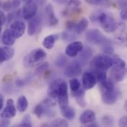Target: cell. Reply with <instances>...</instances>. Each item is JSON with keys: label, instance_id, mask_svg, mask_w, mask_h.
<instances>
[{"label": "cell", "instance_id": "obj_1", "mask_svg": "<svg viewBox=\"0 0 127 127\" xmlns=\"http://www.w3.org/2000/svg\"><path fill=\"white\" fill-rule=\"evenodd\" d=\"M47 56L45 51L41 48L32 50L23 59V64L26 67H32L42 62Z\"/></svg>", "mask_w": 127, "mask_h": 127}, {"label": "cell", "instance_id": "obj_2", "mask_svg": "<svg viewBox=\"0 0 127 127\" xmlns=\"http://www.w3.org/2000/svg\"><path fill=\"white\" fill-rule=\"evenodd\" d=\"M112 58L107 55H97L95 56L91 62V67L93 70H107L112 66Z\"/></svg>", "mask_w": 127, "mask_h": 127}, {"label": "cell", "instance_id": "obj_3", "mask_svg": "<svg viewBox=\"0 0 127 127\" xmlns=\"http://www.w3.org/2000/svg\"><path fill=\"white\" fill-rule=\"evenodd\" d=\"M97 22H99L100 26L103 29V31L106 32L111 33L117 30L118 25L114 19V18L106 13L100 12Z\"/></svg>", "mask_w": 127, "mask_h": 127}, {"label": "cell", "instance_id": "obj_4", "mask_svg": "<svg viewBox=\"0 0 127 127\" xmlns=\"http://www.w3.org/2000/svg\"><path fill=\"white\" fill-rule=\"evenodd\" d=\"M57 100L60 106V108H64L69 106L68 98V87L64 80L60 81L57 89Z\"/></svg>", "mask_w": 127, "mask_h": 127}, {"label": "cell", "instance_id": "obj_5", "mask_svg": "<svg viewBox=\"0 0 127 127\" xmlns=\"http://www.w3.org/2000/svg\"><path fill=\"white\" fill-rule=\"evenodd\" d=\"M37 10L38 6L35 1H31L26 2L22 10V16L25 20H31L34 16H36Z\"/></svg>", "mask_w": 127, "mask_h": 127}, {"label": "cell", "instance_id": "obj_6", "mask_svg": "<svg viewBox=\"0 0 127 127\" xmlns=\"http://www.w3.org/2000/svg\"><path fill=\"white\" fill-rule=\"evenodd\" d=\"M86 39L91 44H100L101 45L103 42H105L107 38L97 29L90 30L86 34Z\"/></svg>", "mask_w": 127, "mask_h": 127}, {"label": "cell", "instance_id": "obj_7", "mask_svg": "<svg viewBox=\"0 0 127 127\" xmlns=\"http://www.w3.org/2000/svg\"><path fill=\"white\" fill-rule=\"evenodd\" d=\"M81 2L80 0H69L66 7L63 10V16H69L81 11Z\"/></svg>", "mask_w": 127, "mask_h": 127}, {"label": "cell", "instance_id": "obj_8", "mask_svg": "<svg viewBox=\"0 0 127 127\" xmlns=\"http://www.w3.org/2000/svg\"><path fill=\"white\" fill-rule=\"evenodd\" d=\"M82 67L78 62H72L67 65L64 69V74L67 77H75L81 74Z\"/></svg>", "mask_w": 127, "mask_h": 127}, {"label": "cell", "instance_id": "obj_9", "mask_svg": "<svg viewBox=\"0 0 127 127\" xmlns=\"http://www.w3.org/2000/svg\"><path fill=\"white\" fill-rule=\"evenodd\" d=\"M10 30L16 38H19L25 34L26 26L23 22L19 20H16L10 25Z\"/></svg>", "mask_w": 127, "mask_h": 127}, {"label": "cell", "instance_id": "obj_10", "mask_svg": "<svg viewBox=\"0 0 127 127\" xmlns=\"http://www.w3.org/2000/svg\"><path fill=\"white\" fill-rule=\"evenodd\" d=\"M16 115V108L12 99H8L6 103V106L1 113L0 116L4 119L13 118Z\"/></svg>", "mask_w": 127, "mask_h": 127}, {"label": "cell", "instance_id": "obj_11", "mask_svg": "<svg viewBox=\"0 0 127 127\" xmlns=\"http://www.w3.org/2000/svg\"><path fill=\"white\" fill-rule=\"evenodd\" d=\"M84 47L81 41H73L70 43L65 50V53L67 56L73 58L78 56L81 52Z\"/></svg>", "mask_w": 127, "mask_h": 127}, {"label": "cell", "instance_id": "obj_12", "mask_svg": "<svg viewBox=\"0 0 127 127\" xmlns=\"http://www.w3.org/2000/svg\"><path fill=\"white\" fill-rule=\"evenodd\" d=\"M100 92H101L102 100L103 101L104 103L107 105H112L118 100V93L115 90H114L113 91L100 90Z\"/></svg>", "mask_w": 127, "mask_h": 127}, {"label": "cell", "instance_id": "obj_13", "mask_svg": "<svg viewBox=\"0 0 127 127\" xmlns=\"http://www.w3.org/2000/svg\"><path fill=\"white\" fill-rule=\"evenodd\" d=\"M97 80L93 73L86 72L82 75V84L85 90H91L95 86Z\"/></svg>", "mask_w": 127, "mask_h": 127}, {"label": "cell", "instance_id": "obj_14", "mask_svg": "<svg viewBox=\"0 0 127 127\" xmlns=\"http://www.w3.org/2000/svg\"><path fill=\"white\" fill-rule=\"evenodd\" d=\"M40 25H41V19H40V17L38 16H34L28 22V33L30 35H34L39 31Z\"/></svg>", "mask_w": 127, "mask_h": 127}, {"label": "cell", "instance_id": "obj_15", "mask_svg": "<svg viewBox=\"0 0 127 127\" xmlns=\"http://www.w3.org/2000/svg\"><path fill=\"white\" fill-rule=\"evenodd\" d=\"M13 55H14V50L11 47L4 46L0 47V63L11 59Z\"/></svg>", "mask_w": 127, "mask_h": 127}, {"label": "cell", "instance_id": "obj_16", "mask_svg": "<svg viewBox=\"0 0 127 127\" xmlns=\"http://www.w3.org/2000/svg\"><path fill=\"white\" fill-rule=\"evenodd\" d=\"M45 13H46V16H47L48 22H49L50 26L53 27V26H56L59 23V20L56 17L54 10H53V7L52 4H47L46 5V7H45Z\"/></svg>", "mask_w": 127, "mask_h": 127}, {"label": "cell", "instance_id": "obj_17", "mask_svg": "<svg viewBox=\"0 0 127 127\" xmlns=\"http://www.w3.org/2000/svg\"><path fill=\"white\" fill-rule=\"evenodd\" d=\"M16 39V38L13 35L10 29L5 30L1 35V43L4 46H8V47L12 46L15 43Z\"/></svg>", "mask_w": 127, "mask_h": 127}, {"label": "cell", "instance_id": "obj_18", "mask_svg": "<svg viewBox=\"0 0 127 127\" xmlns=\"http://www.w3.org/2000/svg\"><path fill=\"white\" fill-rule=\"evenodd\" d=\"M93 53V51L90 47H87L83 48V50L81 52V54L78 56V59L77 62L81 65V64H85L88 62V60L92 57Z\"/></svg>", "mask_w": 127, "mask_h": 127}, {"label": "cell", "instance_id": "obj_19", "mask_svg": "<svg viewBox=\"0 0 127 127\" xmlns=\"http://www.w3.org/2000/svg\"><path fill=\"white\" fill-rule=\"evenodd\" d=\"M95 120V113L94 111L88 109L84 111L80 116V122L83 124H87L94 122Z\"/></svg>", "mask_w": 127, "mask_h": 127}, {"label": "cell", "instance_id": "obj_20", "mask_svg": "<svg viewBox=\"0 0 127 127\" xmlns=\"http://www.w3.org/2000/svg\"><path fill=\"white\" fill-rule=\"evenodd\" d=\"M113 60V64H112V72H118V71H121L125 69L126 67V62L121 59L119 56H115L114 58H112Z\"/></svg>", "mask_w": 127, "mask_h": 127}, {"label": "cell", "instance_id": "obj_21", "mask_svg": "<svg viewBox=\"0 0 127 127\" xmlns=\"http://www.w3.org/2000/svg\"><path fill=\"white\" fill-rule=\"evenodd\" d=\"M58 38H59V35L57 34H53V35H47L43 40V42H42L43 46L46 49L50 50L53 47L54 44Z\"/></svg>", "mask_w": 127, "mask_h": 127}, {"label": "cell", "instance_id": "obj_22", "mask_svg": "<svg viewBox=\"0 0 127 127\" xmlns=\"http://www.w3.org/2000/svg\"><path fill=\"white\" fill-rule=\"evenodd\" d=\"M88 25H89V22L87 19L84 18L81 19L78 23H75L73 32L75 35H80L81 32H83L87 29V28L88 27Z\"/></svg>", "mask_w": 127, "mask_h": 127}, {"label": "cell", "instance_id": "obj_23", "mask_svg": "<svg viewBox=\"0 0 127 127\" xmlns=\"http://www.w3.org/2000/svg\"><path fill=\"white\" fill-rule=\"evenodd\" d=\"M28 106V101L25 96L22 95L19 97L17 101V109L19 112H25Z\"/></svg>", "mask_w": 127, "mask_h": 127}, {"label": "cell", "instance_id": "obj_24", "mask_svg": "<svg viewBox=\"0 0 127 127\" xmlns=\"http://www.w3.org/2000/svg\"><path fill=\"white\" fill-rule=\"evenodd\" d=\"M61 110H62V113L63 116L66 119L72 120L74 118V117L75 115V112L74 109L69 106L64 107V108H61Z\"/></svg>", "mask_w": 127, "mask_h": 127}, {"label": "cell", "instance_id": "obj_25", "mask_svg": "<svg viewBox=\"0 0 127 127\" xmlns=\"http://www.w3.org/2000/svg\"><path fill=\"white\" fill-rule=\"evenodd\" d=\"M73 95L75 97L78 103L81 106H85V100H84V90L83 89L78 90L77 92L73 93Z\"/></svg>", "mask_w": 127, "mask_h": 127}, {"label": "cell", "instance_id": "obj_26", "mask_svg": "<svg viewBox=\"0 0 127 127\" xmlns=\"http://www.w3.org/2000/svg\"><path fill=\"white\" fill-rule=\"evenodd\" d=\"M111 75H112V79L115 81L120 82L122 80H124L125 75H127V69H123L121 71H118V72H112V71Z\"/></svg>", "mask_w": 127, "mask_h": 127}, {"label": "cell", "instance_id": "obj_27", "mask_svg": "<svg viewBox=\"0 0 127 127\" xmlns=\"http://www.w3.org/2000/svg\"><path fill=\"white\" fill-rule=\"evenodd\" d=\"M93 75H95L97 81H98L100 84L104 83L107 80L106 74L104 70H94Z\"/></svg>", "mask_w": 127, "mask_h": 127}, {"label": "cell", "instance_id": "obj_28", "mask_svg": "<svg viewBox=\"0 0 127 127\" xmlns=\"http://www.w3.org/2000/svg\"><path fill=\"white\" fill-rule=\"evenodd\" d=\"M101 47H102L103 51L106 54H112L114 51L113 47L111 44V41L109 39H107L105 42H103L101 44Z\"/></svg>", "mask_w": 127, "mask_h": 127}, {"label": "cell", "instance_id": "obj_29", "mask_svg": "<svg viewBox=\"0 0 127 127\" xmlns=\"http://www.w3.org/2000/svg\"><path fill=\"white\" fill-rule=\"evenodd\" d=\"M50 127H69L67 122L62 118H58L49 124Z\"/></svg>", "mask_w": 127, "mask_h": 127}, {"label": "cell", "instance_id": "obj_30", "mask_svg": "<svg viewBox=\"0 0 127 127\" xmlns=\"http://www.w3.org/2000/svg\"><path fill=\"white\" fill-rule=\"evenodd\" d=\"M69 87L72 91V93H75L78 90H80L81 84L80 81L77 78H72L69 81Z\"/></svg>", "mask_w": 127, "mask_h": 127}, {"label": "cell", "instance_id": "obj_31", "mask_svg": "<svg viewBox=\"0 0 127 127\" xmlns=\"http://www.w3.org/2000/svg\"><path fill=\"white\" fill-rule=\"evenodd\" d=\"M85 1L91 5H107L110 0H85Z\"/></svg>", "mask_w": 127, "mask_h": 127}, {"label": "cell", "instance_id": "obj_32", "mask_svg": "<svg viewBox=\"0 0 127 127\" xmlns=\"http://www.w3.org/2000/svg\"><path fill=\"white\" fill-rule=\"evenodd\" d=\"M66 62H67L66 58L64 55L61 54L57 57V59L56 60V65L59 67H63L66 64Z\"/></svg>", "mask_w": 127, "mask_h": 127}, {"label": "cell", "instance_id": "obj_33", "mask_svg": "<svg viewBox=\"0 0 127 127\" xmlns=\"http://www.w3.org/2000/svg\"><path fill=\"white\" fill-rule=\"evenodd\" d=\"M6 21H7V16H5V14L3 11L0 10V32L1 31L2 26L4 25Z\"/></svg>", "mask_w": 127, "mask_h": 127}, {"label": "cell", "instance_id": "obj_34", "mask_svg": "<svg viewBox=\"0 0 127 127\" xmlns=\"http://www.w3.org/2000/svg\"><path fill=\"white\" fill-rule=\"evenodd\" d=\"M48 67H49V64L48 63L42 64H41V65L37 68L36 72H37L38 73H41L42 72L45 71Z\"/></svg>", "mask_w": 127, "mask_h": 127}, {"label": "cell", "instance_id": "obj_35", "mask_svg": "<svg viewBox=\"0 0 127 127\" xmlns=\"http://www.w3.org/2000/svg\"><path fill=\"white\" fill-rule=\"evenodd\" d=\"M117 3L122 10H127V0H117Z\"/></svg>", "mask_w": 127, "mask_h": 127}, {"label": "cell", "instance_id": "obj_36", "mask_svg": "<svg viewBox=\"0 0 127 127\" xmlns=\"http://www.w3.org/2000/svg\"><path fill=\"white\" fill-rule=\"evenodd\" d=\"M20 127H32L31 123L29 116H28V117L24 120V121L21 124Z\"/></svg>", "mask_w": 127, "mask_h": 127}, {"label": "cell", "instance_id": "obj_37", "mask_svg": "<svg viewBox=\"0 0 127 127\" xmlns=\"http://www.w3.org/2000/svg\"><path fill=\"white\" fill-rule=\"evenodd\" d=\"M119 127H127V116L122 117L118 122Z\"/></svg>", "mask_w": 127, "mask_h": 127}, {"label": "cell", "instance_id": "obj_38", "mask_svg": "<svg viewBox=\"0 0 127 127\" xmlns=\"http://www.w3.org/2000/svg\"><path fill=\"white\" fill-rule=\"evenodd\" d=\"M10 121L8 119H3L0 121V127H9Z\"/></svg>", "mask_w": 127, "mask_h": 127}, {"label": "cell", "instance_id": "obj_39", "mask_svg": "<svg viewBox=\"0 0 127 127\" xmlns=\"http://www.w3.org/2000/svg\"><path fill=\"white\" fill-rule=\"evenodd\" d=\"M20 1L19 0H13L11 1V5H12V8L13 9H17L19 6H20Z\"/></svg>", "mask_w": 127, "mask_h": 127}, {"label": "cell", "instance_id": "obj_40", "mask_svg": "<svg viewBox=\"0 0 127 127\" xmlns=\"http://www.w3.org/2000/svg\"><path fill=\"white\" fill-rule=\"evenodd\" d=\"M2 7L4 10L6 11H9L11 8H12V5H11V2H5L3 4Z\"/></svg>", "mask_w": 127, "mask_h": 127}, {"label": "cell", "instance_id": "obj_41", "mask_svg": "<svg viewBox=\"0 0 127 127\" xmlns=\"http://www.w3.org/2000/svg\"><path fill=\"white\" fill-rule=\"evenodd\" d=\"M120 16L123 20L127 21V10H122L120 12Z\"/></svg>", "mask_w": 127, "mask_h": 127}, {"label": "cell", "instance_id": "obj_42", "mask_svg": "<svg viewBox=\"0 0 127 127\" xmlns=\"http://www.w3.org/2000/svg\"><path fill=\"white\" fill-rule=\"evenodd\" d=\"M103 122H104V124H109V125H111V124L112 123V119L111 118L108 117V116H105V117L103 118Z\"/></svg>", "mask_w": 127, "mask_h": 127}, {"label": "cell", "instance_id": "obj_43", "mask_svg": "<svg viewBox=\"0 0 127 127\" xmlns=\"http://www.w3.org/2000/svg\"><path fill=\"white\" fill-rule=\"evenodd\" d=\"M16 84L18 87H22V86L24 85V81H22V80H20V79H19V80H17V81H16Z\"/></svg>", "mask_w": 127, "mask_h": 127}, {"label": "cell", "instance_id": "obj_44", "mask_svg": "<svg viewBox=\"0 0 127 127\" xmlns=\"http://www.w3.org/2000/svg\"><path fill=\"white\" fill-rule=\"evenodd\" d=\"M98 127V126H97V124L96 123L92 122V123H90V124H87V125L84 126V127Z\"/></svg>", "mask_w": 127, "mask_h": 127}, {"label": "cell", "instance_id": "obj_45", "mask_svg": "<svg viewBox=\"0 0 127 127\" xmlns=\"http://www.w3.org/2000/svg\"><path fill=\"white\" fill-rule=\"evenodd\" d=\"M46 1H47V0H35V1H36L37 3L40 4L41 5L44 4V3L46 2Z\"/></svg>", "mask_w": 127, "mask_h": 127}, {"label": "cell", "instance_id": "obj_46", "mask_svg": "<svg viewBox=\"0 0 127 127\" xmlns=\"http://www.w3.org/2000/svg\"><path fill=\"white\" fill-rule=\"evenodd\" d=\"M2 106H3V98L0 95V110L2 109Z\"/></svg>", "mask_w": 127, "mask_h": 127}, {"label": "cell", "instance_id": "obj_47", "mask_svg": "<svg viewBox=\"0 0 127 127\" xmlns=\"http://www.w3.org/2000/svg\"><path fill=\"white\" fill-rule=\"evenodd\" d=\"M55 1L59 2V3H60V4H62V3H64L66 0H55Z\"/></svg>", "mask_w": 127, "mask_h": 127}, {"label": "cell", "instance_id": "obj_48", "mask_svg": "<svg viewBox=\"0 0 127 127\" xmlns=\"http://www.w3.org/2000/svg\"><path fill=\"white\" fill-rule=\"evenodd\" d=\"M124 109H125V110L127 112V100L126 101L125 104H124Z\"/></svg>", "mask_w": 127, "mask_h": 127}, {"label": "cell", "instance_id": "obj_49", "mask_svg": "<svg viewBox=\"0 0 127 127\" xmlns=\"http://www.w3.org/2000/svg\"><path fill=\"white\" fill-rule=\"evenodd\" d=\"M23 1H25V3H26V2H28V1H32V0H23Z\"/></svg>", "mask_w": 127, "mask_h": 127}]
</instances>
